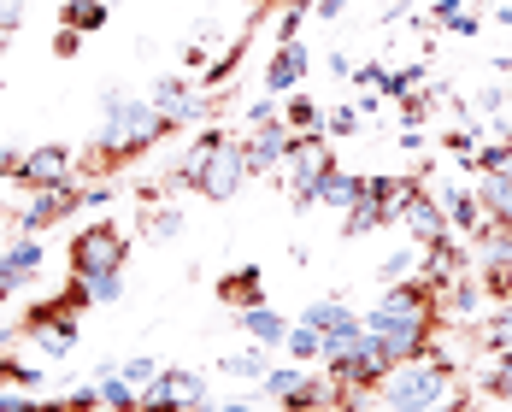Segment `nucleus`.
<instances>
[{"instance_id": "f257e3e1", "label": "nucleus", "mask_w": 512, "mask_h": 412, "mask_svg": "<svg viewBox=\"0 0 512 412\" xmlns=\"http://www.w3.org/2000/svg\"><path fill=\"white\" fill-rule=\"evenodd\" d=\"M165 136H171V118H159L154 101H142V95H130V89L112 83L101 95V130H95V142L77 159V177L83 183H112V171L136 165Z\"/></svg>"}, {"instance_id": "f03ea898", "label": "nucleus", "mask_w": 512, "mask_h": 412, "mask_svg": "<svg viewBox=\"0 0 512 412\" xmlns=\"http://www.w3.org/2000/svg\"><path fill=\"white\" fill-rule=\"evenodd\" d=\"M365 330L401 360H418L436 348V330H442V307H436V283L430 277H407V283H389L377 295V307L365 312Z\"/></svg>"}, {"instance_id": "7ed1b4c3", "label": "nucleus", "mask_w": 512, "mask_h": 412, "mask_svg": "<svg viewBox=\"0 0 512 412\" xmlns=\"http://www.w3.org/2000/svg\"><path fill=\"white\" fill-rule=\"evenodd\" d=\"M465 389L460 365L448 360L442 348H430V354H418V360H401L383 383H377V412H442L454 395Z\"/></svg>"}, {"instance_id": "20e7f679", "label": "nucleus", "mask_w": 512, "mask_h": 412, "mask_svg": "<svg viewBox=\"0 0 512 412\" xmlns=\"http://www.w3.org/2000/svg\"><path fill=\"white\" fill-rule=\"evenodd\" d=\"M124 265H130V236H124L112 218H89V224L71 236V248H65V271H71L77 283L112 277V271H124Z\"/></svg>"}, {"instance_id": "39448f33", "label": "nucleus", "mask_w": 512, "mask_h": 412, "mask_svg": "<svg viewBox=\"0 0 512 412\" xmlns=\"http://www.w3.org/2000/svg\"><path fill=\"white\" fill-rule=\"evenodd\" d=\"M18 342H30L42 360H71V348H77V307L65 295L36 301V307L18 318Z\"/></svg>"}, {"instance_id": "423d86ee", "label": "nucleus", "mask_w": 512, "mask_h": 412, "mask_svg": "<svg viewBox=\"0 0 512 412\" xmlns=\"http://www.w3.org/2000/svg\"><path fill=\"white\" fill-rule=\"evenodd\" d=\"M71 212H83V177L53 183V189H30V201L12 212V230H18V236H48L53 224L71 218Z\"/></svg>"}, {"instance_id": "0eeeda50", "label": "nucleus", "mask_w": 512, "mask_h": 412, "mask_svg": "<svg viewBox=\"0 0 512 412\" xmlns=\"http://www.w3.org/2000/svg\"><path fill=\"white\" fill-rule=\"evenodd\" d=\"M301 324H312L318 336H324V360H336L342 348H354L359 336H365V312H354L348 301H312L307 312H301Z\"/></svg>"}, {"instance_id": "6e6552de", "label": "nucleus", "mask_w": 512, "mask_h": 412, "mask_svg": "<svg viewBox=\"0 0 512 412\" xmlns=\"http://www.w3.org/2000/svg\"><path fill=\"white\" fill-rule=\"evenodd\" d=\"M248 183H254V177H248V159H242V142L230 136V142H224L218 154L206 159L201 189H195V195H201V201H212V206H224V201H236V195H242Z\"/></svg>"}, {"instance_id": "1a4fd4ad", "label": "nucleus", "mask_w": 512, "mask_h": 412, "mask_svg": "<svg viewBox=\"0 0 512 412\" xmlns=\"http://www.w3.org/2000/svg\"><path fill=\"white\" fill-rule=\"evenodd\" d=\"M289 124H283V112L277 118H265V124H248V136H242V159H248V177H283V154H289Z\"/></svg>"}, {"instance_id": "9d476101", "label": "nucleus", "mask_w": 512, "mask_h": 412, "mask_svg": "<svg viewBox=\"0 0 512 412\" xmlns=\"http://www.w3.org/2000/svg\"><path fill=\"white\" fill-rule=\"evenodd\" d=\"M77 177V154L65 142H42V148H24L18 159V189H53V183H71Z\"/></svg>"}, {"instance_id": "9b49d317", "label": "nucleus", "mask_w": 512, "mask_h": 412, "mask_svg": "<svg viewBox=\"0 0 512 412\" xmlns=\"http://www.w3.org/2000/svg\"><path fill=\"white\" fill-rule=\"evenodd\" d=\"M330 165H336L330 136H324V130H295V136H289V154H283V183H312V177H324Z\"/></svg>"}, {"instance_id": "f8f14e48", "label": "nucleus", "mask_w": 512, "mask_h": 412, "mask_svg": "<svg viewBox=\"0 0 512 412\" xmlns=\"http://www.w3.org/2000/svg\"><path fill=\"white\" fill-rule=\"evenodd\" d=\"M401 224H407V236L418 248H436V242H448L454 230H448V212H442V195L436 189H418L407 206H401Z\"/></svg>"}, {"instance_id": "ddd939ff", "label": "nucleus", "mask_w": 512, "mask_h": 412, "mask_svg": "<svg viewBox=\"0 0 512 412\" xmlns=\"http://www.w3.org/2000/svg\"><path fill=\"white\" fill-rule=\"evenodd\" d=\"M224 142H230V130H224L218 118H212V124H201V130H195V142L183 148V159L171 165V177H165V183H171V189H201V171H206V159L218 154Z\"/></svg>"}, {"instance_id": "4468645a", "label": "nucleus", "mask_w": 512, "mask_h": 412, "mask_svg": "<svg viewBox=\"0 0 512 412\" xmlns=\"http://www.w3.org/2000/svg\"><path fill=\"white\" fill-rule=\"evenodd\" d=\"M307 71H312V53L307 42H277V53L265 59V95H295L301 83H307Z\"/></svg>"}, {"instance_id": "2eb2a0df", "label": "nucleus", "mask_w": 512, "mask_h": 412, "mask_svg": "<svg viewBox=\"0 0 512 412\" xmlns=\"http://www.w3.org/2000/svg\"><path fill=\"white\" fill-rule=\"evenodd\" d=\"M436 195H442V212H448V230H454V236L471 242V236L489 224V212H483V201H477V189H465V183H442Z\"/></svg>"}, {"instance_id": "dca6fc26", "label": "nucleus", "mask_w": 512, "mask_h": 412, "mask_svg": "<svg viewBox=\"0 0 512 412\" xmlns=\"http://www.w3.org/2000/svg\"><path fill=\"white\" fill-rule=\"evenodd\" d=\"M359 195H365V177H359V171L330 165L324 177H312V206H324V212H348Z\"/></svg>"}, {"instance_id": "f3484780", "label": "nucleus", "mask_w": 512, "mask_h": 412, "mask_svg": "<svg viewBox=\"0 0 512 412\" xmlns=\"http://www.w3.org/2000/svg\"><path fill=\"white\" fill-rule=\"evenodd\" d=\"M236 324L248 330V342L271 348V354H277V348L289 342V318H283V312H271L265 301H259V307H242V312H236Z\"/></svg>"}, {"instance_id": "a211bd4d", "label": "nucleus", "mask_w": 512, "mask_h": 412, "mask_svg": "<svg viewBox=\"0 0 512 412\" xmlns=\"http://www.w3.org/2000/svg\"><path fill=\"white\" fill-rule=\"evenodd\" d=\"M218 301H224L230 312L259 307V301H265V271H259V265H242V271L218 277Z\"/></svg>"}, {"instance_id": "6ab92c4d", "label": "nucleus", "mask_w": 512, "mask_h": 412, "mask_svg": "<svg viewBox=\"0 0 512 412\" xmlns=\"http://www.w3.org/2000/svg\"><path fill=\"white\" fill-rule=\"evenodd\" d=\"M42 265H48L42 236H12V242H6V271L18 277V289H24V283H36V277H42Z\"/></svg>"}, {"instance_id": "aec40b11", "label": "nucleus", "mask_w": 512, "mask_h": 412, "mask_svg": "<svg viewBox=\"0 0 512 412\" xmlns=\"http://www.w3.org/2000/svg\"><path fill=\"white\" fill-rule=\"evenodd\" d=\"M159 383L177 395V407H183V412H201L206 401H212L206 377H201V371H189V365H165V371H159Z\"/></svg>"}, {"instance_id": "412c9836", "label": "nucleus", "mask_w": 512, "mask_h": 412, "mask_svg": "<svg viewBox=\"0 0 512 412\" xmlns=\"http://www.w3.org/2000/svg\"><path fill=\"white\" fill-rule=\"evenodd\" d=\"M383 224H395V212L377 201V195H359L348 212H342V236L348 242H359V236H371V230H383Z\"/></svg>"}, {"instance_id": "4be33fe9", "label": "nucleus", "mask_w": 512, "mask_h": 412, "mask_svg": "<svg viewBox=\"0 0 512 412\" xmlns=\"http://www.w3.org/2000/svg\"><path fill=\"white\" fill-rule=\"evenodd\" d=\"M477 201L489 212V224H512V177L507 171H477Z\"/></svg>"}, {"instance_id": "5701e85b", "label": "nucleus", "mask_w": 512, "mask_h": 412, "mask_svg": "<svg viewBox=\"0 0 512 412\" xmlns=\"http://www.w3.org/2000/svg\"><path fill=\"white\" fill-rule=\"evenodd\" d=\"M218 371H224V377H242V383H259V377L271 371V348H259V342H248V348L224 354V360H218Z\"/></svg>"}, {"instance_id": "b1692460", "label": "nucleus", "mask_w": 512, "mask_h": 412, "mask_svg": "<svg viewBox=\"0 0 512 412\" xmlns=\"http://www.w3.org/2000/svg\"><path fill=\"white\" fill-rule=\"evenodd\" d=\"M95 389H101V412H142V389H130L118 371L95 377Z\"/></svg>"}, {"instance_id": "393cba45", "label": "nucleus", "mask_w": 512, "mask_h": 412, "mask_svg": "<svg viewBox=\"0 0 512 412\" xmlns=\"http://www.w3.org/2000/svg\"><path fill=\"white\" fill-rule=\"evenodd\" d=\"M106 18H112V6H106V0H65V18H59V24H71V30L95 36V30H106Z\"/></svg>"}, {"instance_id": "a878e982", "label": "nucleus", "mask_w": 512, "mask_h": 412, "mask_svg": "<svg viewBox=\"0 0 512 412\" xmlns=\"http://www.w3.org/2000/svg\"><path fill=\"white\" fill-rule=\"evenodd\" d=\"M283 124L289 130H324V106L307 89H295V95H283Z\"/></svg>"}, {"instance_id": "bb28decb", "label": "nucleus", "mask_w": 512, "mask_h": 412, "mask_svg": "<svg viewBox=\"0 0 512 412\" xmlns=\"http://www.w3.org/2000/svg\"><path fill=\"white\" fill-rule=\"evenodd\" d=\"M471 242H477L483 265H512V224H483Z\"/></svg>"}, {"instance_id": "cd10ccee", "label": "nucleus", "mask_w": 512, "mask_h": 412, "mask_svg": "<svg viewBox=\"0 0 512 412\" xmlns=\"http://www.w3.org/2000/svg\"><path fill=\"white\" fill-rule=\"evenodd\" d=\"M418 265H424V248H418V242H407V248H395V254L377 265V277H383V289H389V283H407V277H418Z\"/></svg>"}, {"instance_id": "c85d7f7f", "label": "nucleus", "mask_w": 512, "mask_h": 412, "mask_svg": "<svg viewBox=\"0 0 512 412\" xmlns=\"http://www.w3.org/2000/svg\"><path fill=\"white\" fill-rule=\"evenodd\" d=\"M301 383H307V365H271V371L259 377V389H265V395H271L277 407H283V401H289V395H295Z\"/></svg>"}, {"instance_id": "c756f323", "label": "nucleus", "mask_w": 512, "mask_h": 412, "mask_svg": "<svg viewBox=\"0 0 512 412\" xmlns=\"http://www.w3.org/2000/svg\"><path fill=\"white\" fill-rule=\"evenodd\" d=\"M283 348H289V360H295V365H312V360H324V336H318L312 324H301V318L289 324V342H283Z\"/></svg>"}, {"instance_id": "7c9ffc66", "label": "nucleus", "mask_w": 512, "mask_h": 412, "mask_svg": "<svg viewBox=\"0 0 512 412\" xmlns=\"http://www.w3.org/2000/svg\"><path fill=\"white\" fill-rule=\"evenodd\" d=\"M142 236H148V242H177V236H183V212H177V206L142 212Z\"/></svg>"}, {"instance_id": "2f4dec72", "label": "nucleus", "mask_w": 512, "mask_h": 412, "mask_svg": "<svg viewBox=\"0 0 512 412\" xmlns=\"http://www.w3.org/2000/svg\"><path fill=\"white\" fill-rule=\"evenodd\" d=\"M418 83H424V65H401V71H383L377 95H389V101H407V95H418Z\"/></svg>"}, {"instance_id": "473e14b6", "label": "nucleus", "mask_w": 512, "mask_h": 412, "mask_svg": "<svg viewBox=\"0 0 512 412\" xmlns=\"http://www.w3.org/2000/svg\"><path fill=\"white\" fill-rule=\"evenodd\" d=\"M159 371H165V365H159L154 354H130V360H118V377H124L130 389H148Z\"/></svg>"}, {"instance_id": "72a5a7b5", "label": "nucleus", "mask_w": 512, "mask_h": 412, "mask_svg": "<svg viewBox=\"0 0 512 412\" xmlns=\"http://www.w3.org/2000/svg\"><path fill=\"white\" fill-rule=\"evenodd\" d=\"M477 336H483V342H489L495 354H501V348H512V301H501V312H489Z\"/></svg>"}, {"instance_id": "f704fd0d", "label": "nucleus", "mask_w": 512, "mask_h": 412, "mask_svg": "<svg viewBox=\"0 0 512 412\" xmlns=\"http://www.w3.org/2000/svg\"><path fill=\"white\" fill-rule=\"evenodd\" d=\"M83 295H89V307H112V301H124V271H112V277H95V283H83Z\"/></svg>"}, {"instance_id": "c9c22d12", "label": "nucleus", "mask_w": 512, "mask_h": 412, "mask_svg": "<svg viewBox=\"0 0 512 412\" xmlns=\"http://www.w3.org/2000/svg\"><path fill=\"white\" fill-rule=\"evenodd\" d=\"M359 118H365L359 106H330L324 112V136H359Z\"/></svg>"}, {"instance_id": "e433bc0d", "label": "nucleus", "mask_w": 512, "mask_h": 412, "mask_svg": "<svg viewBox=\"0 0 512 412\" xmlns=\"http://www.w3.org/2000/svg\"><path fill=\"white\" fill-rule=\"evenodd\" d=\"M301 24H307V6H283V18H277V42H301Z\"/></svg>"}, {"instance_id": "4c0bfd02", "label": "nucleus", "mask_w": 512, "mask_h": 412, "mask_svg": "<svg viewBox=\"0 0 512 412\" xmlns=\"http://www.w3.org/2000/svg\"><path fill=\"white\" fill-rule=\"evenodd\" d=\"M142 412H183V407H177V395H171V389L154 377V383L142 389Z\"/></svg>"}, {"instance_id": "58836bf2", "label": "nucleus", "mask_w": 512, "mask_h": 412, "mask_svg": "<svg viewBox=\"0 0 512 412\" xmlns=\"http://www.w3.org/2000/svg\"><path fill=\"white\" fill-rule=\"evenodd\" d=\"M83 42H89L83 30H71V24H59V36H53V59H77V53H83Z\"/></svg>"}, {"instance_id": "ea45409f", "label": "nucleus", "mask_w": 512, "mask_h": 412, "mask_svg": "<svg viewBox=\"0 0 512 412\" xmlns=\"http://www.w3.org/2000/svg\"><path fill=\"white\" fill-rule=\"evenodd\" d=\"M24 12H30V0H0V36H12L24 24Z\"/></svg>"}, {"instance_id": "a19ab883", "label": "nucleus", "mask_w": 512, "mask_h": 412, "mask_svg": "<svg viewBox=\"0 0 512 412\" xmlns=\"http://www.w3.org/2000/svg\"><path fill=\"white\" fill-rule=\"evenodd\" d=\"M201 412H265L254 395H224V401H206Z\"/></svg>"}, {"instance_id": "79ce46f5", "label": "nucleus", "mask_w": 512, "mask_h": 412, "mask_svg": "<svg viewBox=\"0 0 512 412\" xmlns=\"http://www.w3.org/2000/svg\"><path fill=\"white\" fill-rule=\"evenodd\" d=\"M383 71H389V65L365 59V65H354V77H348V83H359V89H377V83H383Z\"/></svg>"}, {"instance_id": "37998d69", "label": "nucleus", "mask_w": 512, "mask_h": 412, "mask_svg": "<svg viewBox=\"0 0 512 412\" xmlns=\"http://www.w3.org/2000/svg\"><path fill=\"white\" fill-rule=\"evenodd\" d=\"M18 159H24V148H0V183L18 177Z\"/></svg>"}, {"instance_id": "c03bdc74", "label": "nucleus", "mask_w": 512, "mask_h": 412, "mask_svg": "<svg viewBox=\"0 0 512 412\" xmlns=\"http://www.w3.org/2000/svg\"><path fill=\"white\" fill-rule=\"evenodd\" d=\"M448 30H454V36H477V12H454Z\"/></svg>"}, {"instance_id": "a18cd8bd", "label": "nucleus", "mask_w": 512, "mask_h": 412, "mask_svg": "<svg viewBox=\"0 0 512 412\" xmlns=\"http://www.w3.org/2000/svg\"><path fill=\"white\" fill-rule=\"evenodd\" d=\"M442 412H489V407H483L477 395H465V389H460V395H454V401H448V407H442Z\"/></svg>"}, {"instance_id": "49530a36", "label": "nucleus", "mask_w": 512, "mask_h": 412, "mask_svg": "<svg viewBox=\"0 0 512 412\" xmlns=\"http://www.w3.org/2000/svg\"><path fill=\"white\" fill-rule=\"evenodd\" d=\"M324 65H330V71H336V77H354V59H348V53H330V59H324Z\"/></svg>"}, {"instance_id": "de8ad7c7", "label": "nucleus", "mask_w": 512, "mask_h": 412, "mask_svg": "<svg viewBox=\"0 0 512 412\" xmlns=\"http://www.w3.org/2000/svg\"><path fill=\"white\" fill-rule=\"evenodd\" d=\"M242 6H248V18H265V12H277L283 0H242Z\"/></svg>"}, {"instance_id": "09e8293b", "label": "nucleus", "mask_w": 512, "mask_h": 412, "mask_svg": "<svg viewBox=\"0 0 512 412\" xmlns=\"http://www.w3.org/2000/svg\"><path fill=\"white\" fill-rule=\"evenodd\" d=\"M430 12H436V24H448V18H454V12H460V0H436V6H430Z\"/></svg>"}, {"instance_id": "8fccbe9b", "label": "nucleus", "mask_w": 512, "mask_h": 412, "mask_svg": "<svg viewBox=\"0 0 512 412\" xmlns=\"http://www.w3.org/2000/svg\"><path fill=\"white\" fill-rule=\"evenodd\" d=\"M312 12H318V18H342V0H318Z\"/></svg>"}, {"instance_id": "3c124183", "label": "nucleus", "mask_w": 512, "mask_h": 412, "mask_svg": "<svg viewBox=\"0 0 512 412\" xmlns=\"http://www.w3.org/2000/svg\"><path fill=\"white\" fill-rule=\"evenodd\" d=\"M495 401H507V407H512V383H507V389H501V395H495Z\"/></svg>"}, {"instance_id": "603ef678", "label": "nucleus", "mask_w": 512, "mask_h": 412, "mask_svg": "<svg viewBox=\"0 0 512 412\" xmlns=\"http://www.w3.org/2000/svg\"><path fill=\"white\" fill-rule=\"evenodd\" d=\"M0 218H12V206H6V201H0Z\"/></svg>"}, {"instance_id": "864d4df0", "label": "nucleus", "mask_w": 512, "mask_h": 412, "mask_svg": "<svg viewBox=\"0 0 512 412\" xmlns=\"http://www.w3.org/2000/svg\"><path fill=\"white\" fill-rule=\"evenodd\" d=\"M265 412H289V407H265Z\"/></svg>"}]
</instances>
